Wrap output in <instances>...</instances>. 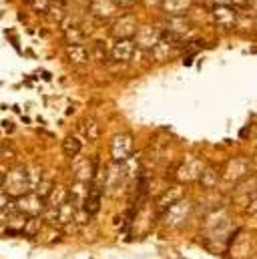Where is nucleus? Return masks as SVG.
Instances as JSON below:
<instances>
[{"mask_svg": "<svg viewBox=\"0 0 257 259\" xmlns=\"http://www.w3.org/2000/svg\"><path fill=\"white\" fill-rule=\"evenodd\" d=\"M2 189L8 193L10 199H18L28 191H32V179H30V169L28 167H14L6 171Z\"/></svg>", "mask_w": 257, "mask_h": 259, "instance_id": "nucleus-1", "label": "nucleus"}, {"mask_svg": "<svg viewBox=\"0 0 257 259\" xmlns=\"http://www.w3.org/2000/svg\"><path fill=\"white\" fill-rule=\"evenodd\" d=\"M12 207L16 211H20L22 215H26L28 219L32 217H40L47 209V201L34 191H28L26 195L18 197V199H12Z\"/></svg>", "mask_w": 257, "mask_h": 259, "instance_id": "nucleus-2", "label": "nucleus"}, {"mask_svg": "<svg viewBox=\"0 0 257 259\" xmlns=\"http://www.w3.org/2000/svg\"><path fill=\"white\" fill-rule=\"evenodd\" d=\"M203 167L205 165L199 159L191 157V159L175 165V169H173V181L179 183V185H187L191 181H197L199 175H201V171H203Z\"/></svg>", "mask_w": 257, "mask_h": 259, "instance_id": "nucleus-3", "label": "nucleus"}, {"mask_svg": "<svg viewBox=\"0 0 257 259\" xmlns=\"http://www.w3.org/2000/svg\"><path fill=\"white\" fill-rule=\"evenodd\" d=\"M249 171H251V161L245 157H237L221 167V181L239 183L241 179H245L249 175Z\"/></svg>", "mask_w": 257, "mask_h": 259, "instance_id": "nucleus-4", "label": "nucleus"}, {"mask_svg": "<svg viewBox=\"0 0 257 259\" xmlns=\"http://www.w3.org/2000/svg\"><path fill=\"white\" fill-rule=\"evenodd\" d=\"M211 16H213V20H215L217 26L227 28V30L233 28V26H237V20H239L237 6L231 4V2H227V4H219V6L211 8Z\"/></svg>", "mask_w": 257, "mask_h": 259, "instance_id": "nucleus-5", "label": "nucleus"}, {"mask_svg": "<svg viewBox=\"0 0 257 259\" xmlns=\"http://www.w3.org/2000/svg\"><path fill=\"white\" fill-rule=\"evenodd\" d=\"M191 209L193 205L189 201H185V199H181L179 203H175L173 207H169L165 213H163V219H165V223L167 225H171V227H181V225H185L187 223V219H189V215H191Z\"/></svg>", "mask_w": 257, "mask_h": 259, "instance_id": "nucleus-6", "label": "nucleus"}, {"mask_svg": "<svg viewBox=\"0 0 257 259\" xmlns=\"http://www.w3.org/2000/svg\"><path fill=\"white\" fill-rule=\"evenodd\" d=\"M99 159H80L74 163L72 167V177L74 183H82V185H91L97 171H99Z\"/></svg>", "mask_w": 257, "mask_h": 259, "instance_id": "nucleus-7", "label": "nucleus"}, {"mask_svg": "<svg viewBox=\"0 0 257 259\" xmlns=\"http://www.w3.org/2000/svg\"><path fill=\"white\" fill-rule=\"evenodd\" d=\"M133 155V137L128 133H119L115 135L113 143H111V157L117 163L128 161Z\"/></svg>", "mask_w": 257, "mask_h": 259, "instance_id": "nucleus-8", "label": "nucleus"}, {"mask_svg": "<svg viewBox=\"0 0 257 259\" xmlns=\"http://www.w3.org/2000/svg\"><path fill=\"white\" fill-rule=\"evenodd\" d=\"M183 197H185V187H183V185L177 183V185L169 187L165 193H161L155 199V213L163 217V213H165L169 207H173L175 203H179Z\"/></svg>", "mask_w": 257, "mask_h": 259, "instance_id": "nucleus-9", "label": "nucleus"}, {"mask_svg": "<svg viewBox=\"0 0 257 259\" xmlns=\"http://www.w3.org/2000/svg\"><path fill=\"white\" fill-rule=\"evenodd\" d=\"M135 53H137V42H135V38H119V40H115V45L111 47L109 57H111L113 61H117V63H128V61H133Z\"/></svg>", "mask_w": 257, "mask_h": 259, "instance_id": "nucleus-10", "label": "nucleus"}, {"mask_svg": "<svg viewBox=\"0 0 257 259\" xmlns=\"http://www.w3.org/2000/svg\"><path fill=\"white\" fill-rule=\"evenodd\" d=\"M89 10L97 20H111L117 16L119 4L115 0H91Z\"/></svg>", "mask_w": 257, "mask_h": 259, "instance_id": "nucleus-11", "label": "nucleus"}, {"mask_svg": "<svg viewBox=\"0 0 257 259\" xmlns=\"http://www.w3.org/2000/svg\"><path fill=\"white\" fill-rule=\"evenodd\" d=\"M137 28L139 26H137V20L133 16H121V18L115 20V24L111 28V34H113L115 40H119V38H133L137 34Z\"/></svg>", "mask_w": 257, "mask_h": 259, "instance_id": "nucleus-12", "label": "nucleus"}, {"mask_svg": "<svg viewBox=\"0 0 257 259\" xmlns=\"http://www.w3.org/2000/svg\"><path fill=\"white\" fill-rule=\"evenodd\" d=\"M177 42H173V40H169V38H163L161 36V40L149 51V55H151V59L155 61V63H165V61H169V59H173V55H175V51H177Z\"/></svg>", "mask_w": 257, "mask_h": 259, "instance_id": "nucleus-13", "label": "nucleus"}, {"mask_svg": "<svg viewBox=\"0 0 257 259\" xmlns=\"http://www.w3.org/2000/svg\"><path fill=\"white\" fill-rule=\"evenodd\" d=\"M137 45L139 47H143V49H147V51H151L159 40H161V28H157V26H145V28H137Z\"/></svg>", "mask_w": 257, "mask_h": 259, "instance_id": "nucleus-14", "label": "nucleus"}, {"mask_svg": "<svg viewBox=\"0 0 257 259\" xmlns=\"http://www.w3.org/2000/svg\"><path fill=\"white\" fill-rule=\"evenodd\" d=\"M197 181H199V185H201L203 189H213V187H217L219 181H221V169L215 167V165H205Z\"/></svg>", "mask_w": 257, "mask_h": 259, "instance_id": "nucleus-15", "label": "nucleus"}, {"mask_svg": "<svg viewBox=\"0 0 257 259\" xmlns=\"http://www.w3.org/2000/svg\"><path fill=\"white\" fill-rule=\"evenodd\" d=\"M101 199H103V191H99L97 187L91 185L89 193L84 195V201H82V211H84L89 217L97 215L99 209H101Z\"/></svg>", "mask_w": 257, "mask_h": 259, "instance_id": "nucleus-16", "label": "nucleus"}, {"mask_svg": "<svg viewBox=\"0 0 257 259\" xmlns=\"http://www.w3.org/2000/svg\"><path fill=\"white\" fill-rule=\"evenodd\" d=\"M191 6H193V0H163L161 2V8L169 16H183Z\"/></svg>", "mask_w": 257, "mask_h": 259, "instance_id": "nucleus-17", "label": "nucleus"}, {"mask_svg": "<svg viewBox=\"0 0 257 259\" xmlns=\"http://www.w3.org/2000/svg\"><path fill=\"white\" fill-rule=\"evenodd\" d=\"M78 131H80V135L87 139V141H97V137H101V123L95 119V117H87V119H82L80 121V125H78Z\"/></svg>", "mask_w": 257, "mask_h": 259, "instance_id": "nucleus-18", "label": "nucleus"}, {"mask_svg": "<svg viewBox=\"0 0 257 259\" xmlns=\"http://www.w3.org/2000/svg\"><path fill=\"white\" fill-rule=\"evenodd\" d=\"M80 151H82V141H80L78 137L68 135L63 141V153L66 157H70V159H72V157H78Z\"/></svg>", "mask_w": 257, "mask_h": 259, "instance_id": "nucleus-19", "label": "nucleus"}, {"mask_svg": "<svg viewBox=\"0 0 257 259\" xmlns=\"http://www.w3.org/2000/svg\"><path fill=\"white\" fill-rule=\"evenodd\" d=\"M66 57H68L74 65H82V63H87V59H89V51H87L82 45H68Z\"/></svg>", "mask_w": 257, "mask_h": 259, "instance_id": "nucleus-20", "label": "nucleus"}, {"mask_svg": "<svg viewBox=\"0 0 257 259\" xmlns=\"http://www.w3.org/2000/svg\"><path fill=\"white\" fill-rule=\"evenodd\" d=\"M64 38H66L68 45H82L84 32H82L80 24H68V26H64Z\"/></svg>", "mask_w": 257, "mask_h": 259, "instance_id": "nucleus-21", "label": "nucleus"}, {"mask_svg": "<svg viewBox=\"0 0 257 259\" xmlns=\"http://www.w3.org/2000/svg\"><path fill=\"white\" fill-rule=\"evenodd\" d=\"M51 2H53V0H30V6H32V10H36V12L45 14V12H49Z\"/></svg>", "mask_w": 257, "mask_h": 259, "instance_id": "nucleus-22", "label": "nucleus"}, {"mask_svg": "<svg viewBox=\"0 0 257 259\" xmlns=\"http://www.w3.org/2000/svg\"><path fill=\"white\" fill-rule=\"evenodd\" d=\"M245 213H257V191L247 197V201H245V205L241 207Z\"/></svg>", "mask_w": 257, "mask_h": 259, "instance_id": "nucleus-23", "label": "nucleus"}, {"mask_svg": "<svg viewBox=\"0 0 257 259\" xmlns=\"http://www.w3.org/2000/svg\"><path fill=\"white\" fill-rule=\"evenodd\" d=\"M10 203H12V199H10V197H8V193H6V191L0 187V215H2V213H4L8 207H10Z\"/></svg>", "mask_w": 257, "mask_h": 259, "instance_id": "nucleus-24", "label": "nucleus"}, {"mask_svg": "<svg viewBox=\"0 0 257 259\" xmlns=\"http://www.w3.org/2000/svg\"><path fill=\"white\" fill-rule=\"evenodd\" d=\"M119 4V8H127V6H133L137 0H115Z\"/></svg>", "mask_w": 257, "mask_h": 259, "instance_id": "nucleus-25", "label": "nucleus"}, {"mask_svg": "<svg viewBox=\"0 0 257 259\" xmlns=\"http://www.w3.org/2000/svg\"><path fill=\"white\" fill-rule=\"evenodd\" d=\"M4 175H6V173H4L2 169H0V187H2V181H4Z\"/></svg>", "mask_w": 257, "mask_h": 259, "instance_id": "nucleus-26", "label": "nucleus"}]
</instances>
